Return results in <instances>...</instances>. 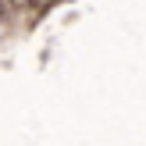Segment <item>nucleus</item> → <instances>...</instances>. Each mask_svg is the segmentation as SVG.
Instances as JSON below:
<instances>
[{
    "instance_id": "f257e3e1",
    "label": "nucleus",
    "mask_w": 146,
    "mask_h": 146,
    "mask_svg": "<svg viewBox=\"0 0 146 146\" xmlns=\"http://www.w3.org/2000/svg\"><path fill=\"white\" fill-rule=\"evenodd\" d=\"M0 18H4V0H0Z\"/></svg>"
}]
</instances>
